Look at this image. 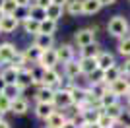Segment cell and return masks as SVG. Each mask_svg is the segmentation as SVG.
<instances>
[{
  "mask_svg": "<svg viewBox=\"0 0 130 128\" xmlns=\"http://www.w3.org/2000/svg\"><path fill=\"white\" fill-rule=\"evenodd\" d=\"M99 53H101L99 45H97V43H93V45H87V47L80 49V58H97Z\"/></svg>",
  "mask_w": 130,
  "mask_h": 128,
  "instance_id": "cb8c5ba5",
  "label": "cell"
},
{
  "mask_svg": "<svg viewBox=\"0 0 130 128\" xmlns=\"http://www.w3.org/2000/svg\"><path fill=\"white\" fill-rule=\"evenodd\" d=\"M39 66L43 70H49V68H54L58 64V56H56V49H49V51H43L41 53V58H39Z\"/></svg>",
  "mask_w": 130,
  "mask_h": 128,
  "instance_id": "3957f363",
  "label": "cell"
},
{
  "mask_svg": "<svg viewBox=\"0 0 130 128\" xmlns=\"http://www.w3.org/2000/svg\"><path fill=\"white\" fill-rule=\"evenodd\" d=\"M51 4H53V0H33L31 6H37V8H41V10H47Z\"/></svg>",
  "mask_w": 130,
  "mask_h": 128,
  "instance_id": "8d00e7d4",
  "label": "cell"
},
{
  "mask_svg": "<svg viewBox=\"0 0 130 128\" xmlns=\"http://www.w3.org/2000/svg\"><path fill=\"white\" fill-rule=\"evenodd\" d=\"M122 111H124V107L120 105V103H119V105H113V107H107V109H103L105 115H107V117H111V118H115V120L120 117V113H122Z\"/></svg>",
  "mask_w": 130,
  "mask_h": 128,
  "instance_id": "d6a6232c",
  "label": "cell"
},
{
  "mask_svg": "<svg viewBox=\"0 0 130 128\" xmlns=\"http://www.w3.org/2000/svg\"><path fill=\"white\" fill-rule=\"evenodd\" d=\"M97 68L101 70V72H107L109 68H113V66H117V62H115V56L111 53H105V51H101L99 53L97 58Z\"/></svg>",
  "mask_w": 130,
  "mask_h": 128,
  "instance_id": "8fae6325",
  "label": "cell"
},
{
  "mask_svg": "<svg viewBox=\"0 0 130 128\" xmlns=\"http://www.w3.org/2000/svg\"><path fill=\"white\" fill-rule=\"evenodd\" d=\"M54 111H56L54 105H49V103H37V105H35V115H37V118H41V120H47Z\"/></svg>",
  "mask_w": 130,
  "mask_h": 128,
  "instance_id": "ac0fdd59",
  "label": "cell"
},
{
  "mask_svg": "<svg viewBox=\"0 0 130 128\" xmlns=\"http://www.w3.org/2000/svg\"><path fill=\"white\" fill-rule=\"evenodd\" d=\"M99 10H101V4H99L97 0H84V14L86 16H93Z\"/></svg>",
  "mask_w": 130,
  "mask_h": 128,
  "instance_id": "f546056e",
  "label": "cell"
},
{
  "mask_svg": "<svg viewBox=\"0 0 130 128\" xmlns=\"http://www.w3.org/2000/svg\"><path fill=\"white\" fill-rule=\"evenodd\" d=\"M0 128H10V124L6 122V120H2V122H0Z\"/></svg>",
  "mask_w": 130,
  "mask_h": 128,
  "instance_id": "7bdbcfd3",
  "label": "cell"
},
{
  "mask_svg": "<svg viewBox=\"0 0 130 128\" xmlns=\"http://www.w3.org/2000/svg\"><path fill=\"white\" fill-rule=\"evenodd\" d=\"M109 91H113L115 95H119V97L128 95V93H130V80H126L124 76L119 78L117 82H113V84L109 85Z\"/></svg>",
  "mask_w": 130,
  "mask_h": 128,
  "instance_id": "277c9868",
  "label": "cell"
},
{
  "mask_svg": "<svg viewBox=\"0 0 130 128\" xmlns=\"http://www.w3.org/2000/svg\"><path fill=\"white\" fill-rule=\"evenodd\" d=\"M2 18H4V12H2V10H0V20H2Z\"/></svg>",
  "mask_w": 130,
  "mask_h": 128,
  "instance_id": "bcb514c9",
  "label": "cell"
},
{
  "mask_svg": "<svg viewBox=\"0 0 130 128\" xmlns=\"http://www.w3.org/2000/svg\"><path fill=\"white\" fill-rule=\"evenodd\" d=\"M74 43H76L80 49L87 47V45H93V43H95V27L78 29V31L74 33Z\"/></svg>",
  "mask_w": 130,
  "mask_h": 128,
  "instance_id": "7a4b0ae2",
  "label": "cell"
},
{
  "mask_svg": "<svg viewBox=\"0 0 130 128\" xmlns=\"http://www.w3.org/2000/svg\"><path fill=\"white\" fill-rule=\"evenodd\" d=\"M64 10L70 16H80V14H84V0H70L64 6Z\"/></svg>",
  "mask_w": 130,
  "mask_h": 128,
  "instance_id": "4316f807",
  "label": "cell"
},
{
  "mask_svg": "<svg viewBox=\"0 0 130 128\" xmlns=\"http://www.w3.org/2000/svg\"><path fill=\"white\" fill-rule=\"evenodd\" d=\"M64 74L68 80H76L82 76V68H80V62L78 60H70V62L64 64Z\"/></svg>",
  "mask_w": 130,
  "mask_h": 128,
  "instance_id": "2e32d148",
  "label": "cell"
},
{
  "mask_svg": "<svg viewBox=\"0 0 130 128\" xmlns=\"http://www.w3.org/2000/svg\"><path fill=\"white\" fill-rule=\"evenodd\" d=\"M64 14V8L62 6H56V4H51L47 10H45V18L47 20H53V21H58Z\"/></svg>",
  "mask_w": 130,
  "mask_h": 128,
  "instance_id": "d4e9b609",
  "label": "cell"
},
{
  "mask_svg": "<svg viewBox=\"0 0 130 128\" xmlns=\"http://www.w3.org/2000/svg\"><path fill=\"white\" fill-rule=\"evenodd\" d=\"M2 120H4V113H0V122H2Z\"/></svg>",
  "mask_w": 130,
  "mask_h": 128,
  "instance_id": "f6af8a7d",
  "label": "cell"
},
{
  "mask_svg": "<svg viewBox=\"0 0 130 128\" xmlns=\"http://www.w3.org/2000/svg\"><path fill=\"white\" fill-rule=\"evenodd\" d=\"M45 128H47V126H45Z\"/></svg>",
  "mask_w": 130,
  "mask_h": 128,
  "instance_id": "681fc988",
  "label": "cell"
},
{
  "mask_svg": "<svg viewBox=\"0 0 130 128\" xmlns=\"http://www.w3.org/2000/svg\"><path fill=\"white\" fill-rule=\"evenodd\" d=\"M56 29H58V23L53 20H47V18L39 23V35H51V37H54Z\"/></svg>",
  "mask_w": 130,
  "mask_h": 128,
  "instance_id": "e0dca14e",
  "label": "cell"
},
{
  "mask_svg": "<svg viewBox=\"0 0 130 128\" xmlns=\"http://www.w3.org/2000/svg\"><path fill=\"white\" fill-rule=\"evenodd\" d=\"M126 103H128V105H130V93H128V95H126Z\"/></svg>",
  "mask_w": 130,
  "mask_h": 128,
  "instance_id": "ee69618b",
  "label": "cell"
},
{
  "mask_svg": "<svg viewBox=\"0 0 130 128\" xmlns=\"http://www.w3.org/2000/svg\"><path fill=\"white\" fill-rule=\"evenodd\" d=\"M10 105H12V101H10V99H6V97L0 93V113H8V111H10Z\"/></svg>",
  "mask_w": 130,
  "mask_h": 128,
  "instance_id": "d590c367",
  "label": "cell"
},
{
  "mask_svg": "<svg viewBox=\"0 0 130 128\" xmlns=\"http://www.w3.org/2000/svg\"><path fill=\"white\" fill-rule=\"evenodd\" d=\"M97 2L101 4V8H103V6H113L117 0H97Z\"/></svg>",
  "mask_w": 130,
  "mask_h": 128,
  "instance_id": "60d3db41",
  "label": "cell"
},
{
  "mask_svg": "<svg viewBox=\"0 0 130 128\" xmlns=\"http://www.w3.org/2000/svg\"><path fill=\"white\" fill-rule=\"evenodd\" d=\"M62 128H80V126H78L76 120H70V118H68V120H66V124H64Z\"/></svg>",
  "mask_w": 130,
  "mask_h": 128,
  "instance_id": "ab89813d",
  "label": "cell"
},
{
  "mask_svg": "<svg viewBox=\"0 0 130 128\" xmlns=\"http://www.w3.org/2000/svg\"><path fill=\"white\" fill-rule=\"evenodd\" d=\"M2 12H4V16H14V14L18 12V4L14 2V0H4Z\"/></svg>",
  "mask_w": 130,
  "mask_h": 128,
  "instance_id": "836d02e7",
  "label": "cell"
},
{
  "mask_svg": "<svg viewBox=\"0 0 130 128\" xmlns=\"http://www.w3.org/2000/svg\"><path fill=\"white\" fill-rule=\"evenodd\" d=\"M54 95H56V89L41 85V87L37 89V93H35V101H37V103H49V105H54Z\"/></svg>",
  "mask_w": 130,
  "mask_h": 128,
  "instance_id": "5b68a950",
  "label": "cell"
},
{
  "mask_svg": "<svg viewBox=\"0 0 130 128\" xmlns=\"http://www.w3.org/2000/svg\"><path fill=\"white\" fill-rule=\"evenodd\" d=\"M66 120H68V118H66V115L62 111H54L53 115L45 120V126L47 128H62L66 124Z\"/></svg>",
  "mask_w": 130,
  "mask_h": 128,
  "instance_id": "4fadbf2b",
  "label": "cell"
},
{
  "mask_svg": "<svg viewBox=\"0 0 130 128\" xmlns=\"http://www.w3.org/2000/svg\"><path fill=\"white\" fill-rule=\"evenodd\" d=\"M18 53H20V51H18L16 45H12V43H2V45H0V60H2V62L10 64L12 60L18 56Z\"/></svg>",
  "mask_w": 130,
  "mask_h": 128,
  "instance_id": "9c48e42d",
  "label": "cell"
},
{
  "mask_svg": "<svg viewBox=\"0 0 130 128\" xmlns=\"http://www.w3.org/2000/svg\"><path fill=\"white\" fill-rule=\"evenodd\" d=\"M119 54H122V56H128L130 58V35H126V37L119 39Z\"/></svg>",
  "mask_w": 130,
  "mask_h": 128,
  "instance_id": "4dcf8cb0",
  "label": "cell"
},
{
  "mask_svg": "<svg viewBox=\"0 0 130 128\" xmlns=\"http://www.w3.org/2000/svg\"><path fill=\"white\" fill-rule=\"evenodd\" d=\"M74 54H76V51H74V47H72L70 43H62V45H58V49H56L58 62H62V64L74 60Z\"/></svg>",
  "mask_w": 130,
  "mask_h": 128,
  "instance_id": "8992f818",
  "label": "cell"
},
{
  "mask_svg": "<svg viewBox=\"0 0 130 128\" xmlns=\"http://www.w3.org/2000/svg\"><path fill=\"white\" fill-rule=\"evenodd\" d=\"M128 29H130V25H128V20H126L124 16H113L107 23L109 35H111V37H117V39L126 37V35H128Z\"/></svg>",
  "mask_w": 130,
  "mask_h": 128,
  "instance_id": "6da1fadb",
  "label": "cell"
},
{
  "mask_svg": "<svg viewBox=\"0 0 130 128\" xmlns=\"http://www.w3.org/2000/svg\"><path fill=\"white\" fill-rule=\"evenodd\" d=\"M16 85H18L22 91L27 89V87H31V85H33L31 68H23V70H20V74H18V78H16Z\"/></svg>",
  "mask_w": 130,
  "mask_h": 128,
  "instance_id": "30bf717a",
  "label": "cell"
},
{
  "mask_svg": "<svg viewBox=\"0 0 130 128\" xmlns=\"http://www.w3.org/2000/svg\"><path fill=\"white\" fill-rule=\"evenodd\" d=\"M120 103V97L115 95L113 91H107L101 99H99V105H101V109H107V107H113V105H119Z\"/></svg>",
  "mask_w": 130,
  "mask_h": 128,
  "instance_id": "484cf974",
  "label": "cell"
},
{
  "mask_svg": "<svg viewBox=\"0 0 130 128\" xmlns=\"http://www.w3.org/2000/svg\"><path fill=\"white\" fill-rule=\"evenodd\" d=\"M20 25V20L16 16H4L0 20V33H14Z\"/></svg>",
  "mask_w": 130,
  "mask_h": 128,
  "instance_id": "5bb4252c",
  "label": "cell"
},
{
  "mask_svg": "<svg viewBox=\"0 0 130 128\" xmlns=\"http://www.w3.org/2000/svg\"><path fill=\"white\" fill-rule=\"evenodd\" d=\"M39 23H41V21L33 20V18H27L25 21H22L23 31H25V33H29V35H35V37L39 35Z\"/></svg>",
  "mask_w": 130,
  "mask_h": 128,
  "instance_id": "83f0119b",
  "label": "cell"
},
{
  "mask_svg": "<svg viewBox=\"0 0 130 128\" xmlns=\"http://www.w3.org/2000/svg\"><path fill=\"white\" fill-rule=\"evenodd\" d=\"M0 93H2L6 99H10V101L18 99V97H22V89H20L16 84H6V85H4V89L0 91Z\"/></svg>",
  "mask_w": 130,
  "mask_h": 128,
  "instance_id": "603a6c76",
  "label": "cell"
},
{
  "mask_svg": "<svg viewBox=\"0 0 130 128\" xmlns=\"http://www.w3.org/2000/svg\"><path fill=\"white\" fill-rule=\"evenodd\" d=\"M72 105V97L68 89H56V95H54V109H66V107Z\"/></svg>",
  "mask_w": 130,
  "mask_h": 128,
  "instance_id": "7c38bea8",
  "label": "cell"
},
{
  "mask_svg": "<svg viewBox=\"0 0 130 128\" xmlns=\"http://www.w3.org/2000/svg\"><path fill=\"white\" fill-rule=\"evenodd\" d=\"M53 43L54 39L51 37V35H37L35 37V41H33V45L43 53V51H49V49H53Z\"/></svg>",
  "mask_w": 130,
  "mask_h": 128,
  "instance_id": "d6986e66",
  "label": "cell"
},
{
  "mask_svg": "<svg viewBox=\"0 0 130 128\" xmlns=\"http://www.w3.org/2000/svg\"><path fill=\"white\" fill-rule=\"evenodd\" d=\"M18 74H20V68H16V66H8V68H4L2 72H0V78L4 80V84H16Z\"/></svg>",
  "mask_w": 130,
  "mask_h": 128,
  "instance_id": "7402d4cb",
  "label": "cell"
},
{
  "mask_svg": "<svg viewBox=\"0 0 130 128\" xmlns=\"http://www.w3.org/2000/svg\"><path fill=\"white\" fill-rule=\"evenodd\" d=\"M2 4H4V0H0V10H2Z\"/></svg>",
  "mask_w": 130,
  "mask_h": 128,
  "instance_id": "7dc6e473",
  "label": "cell"
},
{
  "mask_svg": "<svg viewBox=\"0 0 130 128\" xmlns=\"http://www.w3.org/2000/svg\"><path fill=\"white\" fill-rule=\"evenodd\" d=\"M22 56H23V62H25V64H29V62H39V58H41V51L33 45V47L22 51Z\"/></svg>",
  "mask_w": 130,
  "mask_h": 128,
  "instance_id": "ffe728a7",
  "label": "cell"
},
{
  "mask_svg": "<svg viewBox=\"0 0 130 128\" xmlns=\"http://www.w3.org/2000/svg\"><path fill=\"white\" fill-rule=\"evenodd\" d=\"M68 2H70V0H53V4H56V6H62V8H64V6L68 4Z\"/></svg>",
  "mask_w": 130,
  "mask_h": 128,
  "instance_id": "b9f144b4",
  "label": "cell"
},
{
  "mask_svg": "<svg viewBox=\"0 0 130 128\" xmlns=\"http://www.w3.org/2000/svg\"><path fill=\"white\" fill-rule=\"evenodd\" d=\"M0 64H4V62H2V60H0Z\"/></svg>",
  "mask_w": 130,
  "mask_h": 128,
  "instance_id": "c3c4849f",
  "label": "cell"
},
{
  "mask_svg": "<svg viewBox=\"0 0 130 128\" xmlns=\"http://www.w3.org/2000/svg\"><path fill=\"white\" fill-rule=\"evenodd\" d=\"M97 124H99V128H117V120H115V118H111V117H107L105 113H101V117H99Z\"/></svg>",
  "mask_w": 130,
  "mask_h": 128,
  "instance_id": "1f68e13d",
  "label": "cell"
},
{
  "mask_svg": "<svg viewBox=\"0 0 130 128\" xmlns=\"http://www.w3.org/2000/svg\"><path fill=\"white\" fill-rule=\"evenodd\" d=\"M14 2L18 4V8H29V6L33 4L31 0H14Z\"/></svg>",
  "mask_w": 130,
  "mask_h": 128,
  "instance_id": "74e56055",
  "label": "cell"
},
{
  "mask_svg": "<svg viewBox=\"0 0 130 128\" xmlns=\"http://www.w3.org/2000/svg\"><path fill=\"white\" fill-rule=\"evenodd\" d=\"M78 62H80L82 74H86V76H89V74H93L95 70H99L97 68V60L95 58H80Z\"/></svg>",
  "mask_w": 130,
  "mask_h": 128,
  "instance_id": "44dd1931",
  "label": "cell"
},
{
  "mask_svg": "<svg viewBox=\"0 0 130 128\" xmlns=\"http://www.w3.org/2000/svg\"><path fill=\"white\" fill-rule=\"evenodd\" d=\"M27 111H29V101H27L25 97H18V99L12 101L10 113H14V115H25Z\"/></svg>",
  "mask_w": 130,
  "mask_h": 128,
  "instance_id": "9a60e30c",
  "label": "cell"
},
{
  "mask_svg": "<svg viewBox=\"0 0 130 128\" xmlns=\"http://www.w3.org/2000/svg\"><path fill=\"white\" fill-rule=\"evenodd\" d=\"M117 126L120 128H130V111L124 109V111L120 113V117L117 118Z\"/></svg>",
  "mask_w": 130,
  "mask_h": 128,
  "instance_id": "e575fe53",
  "label": "cell"
},
{
  "mask_svg": "<svg viewBox=\"0 0 130 128\" xmlns=\"http://www.w3.org/2000/svg\"><path fill=\"white\" fill-rule=\"evenodd\" d=\"M105 74V84L111 85L113 82H117L119 78H122V68H119V66H113V68H109L107 72H103Z\"/></svg>",
  "mask_w": 130,
  "mask_h": 128,
  "instance_id": "f1b7e54d",
  "label": "cell"
},
{
  "mask_svg": "<svg viewBox=\"0 0 130 128\" xmlns=\"http://www.w3.org/2000/svg\"><path fill=\"white\" fill-rule=\"evenodd\" d=\"M101 113H103V109H99V107H89V109L80 111V117H82V120L86 124H97Z\"/></svg>",
  "mask_w": 130,
  "mask_h": 128,
  "instance_id": "52a82bcc",
  "label": "cell"
},
{
  "mask_svg": "<svg viewBox=\"0 0 130 128\" xmlns=\"http://www.w3.org/2000/svg\"><path fill=\"white\" fill-rule=\"evenodd\" d=\"M122 76H130V58L124 62V66H122Z\"/></svg>",
  "mask_w": 130,
  "mask_h": 128,
  "instance_id": "f35d334b",
  "label": "cell"
},
{
  "mask_svg": "<svg viewBox=\"0 0 130 128\" xmlns=\"http://www.w3.org/2000/svg\"><path fill=\"white\" fill-rule=\"evenodd\" d=\"M62 82L60 74L56 72V68H49V70H43V85L45 87H56V85Z\"/></svg>",
  "mask_w": 130,
  "mask_h": 128,
  "instance_id": "ba28073f",
  "label": "cell"
}]
</instances>
